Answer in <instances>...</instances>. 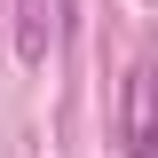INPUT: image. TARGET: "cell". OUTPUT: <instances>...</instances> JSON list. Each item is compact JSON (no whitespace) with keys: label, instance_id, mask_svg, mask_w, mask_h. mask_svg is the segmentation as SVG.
<instances>
[{"label":"cell","instance_id":"6da1fadb","mask_svg":"<svg viewBox=\"0 0 158 158\" xmlns=\"http://www.w3.org/2000/svg\"><path fill=\"white\" fill-rule=\"evenodd\" d=\"M127 158H158V63H135L127 79Z\"/></svg>","mask_w":158,"mask_h":158},{"label":"cell","instance_id":"7a4b0ae2","mask_svg":"<svg viewBox=\"0 0 158 158\" xmlns=\"http://www.w3.org/2000/svg\"><path fill=\"white\" fill-rule=\"evenodd\" d=\"M48 40H56L48 0H24V40H16V48H24V63H40V56H48Z\"/></svg>","mask_w":158,"mask_h":158}]
</instances>
